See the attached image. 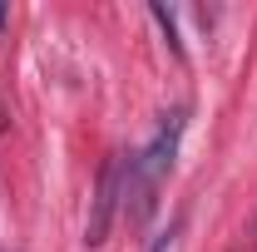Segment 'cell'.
<instances>
[{
    "label": "cell",
    "mask_w": 257,
    "mask_h": 252,
    "mask_svg": "<svg viewBox=\"0 0 257 252\" xmlns=\"http://www.w3.org/2000/svg\"><path fill=\"white\" fill-rule=\"evenodd\" d=\"M178 232H183V218H173L163 232H154V237H149V252H173L178 247Z\"/></svg>",
    "instance_id": "cell-2"
},
{
    "label": "cell",
    "mask_w": 257,
    "mask_h": 252,
    "mask_svg": "<svg viewBox=\"0 0 257 252\" xmlns=\"http://www.w3.org/2000/svg\"><path fill=\"white\" fill-rule=\"evenodd\" d=\"M252 237H257V222H252Z\"/></svg>",
    "instance_id": "cell-4"
},
{
    "label": "cell",
    "mask_w": 257,
    "mask_h": 252,
    "mask_svg": "<svg viewBox=\"0 0 257 252\" xmlns=\"http://www.w3.org/2000/svg\"><path fill=\"white\" fill-rule=\"evenodd\" d=\"M124 168H128V154H109L104 158L94 203H89V222H84V247H99V242L109 237V227H114V213L124 208Z\"/></svg>",
    "instance_id": "cell-1"
},
{
    "label": "cell",
    "mask_w": 257,
    "mask_h": 252,
    "mask_svg": "<svg viewBox=\"0 0 257 252\" xmlns=\"http://www.w3.org/2000/svg\"><path fill=\"white\" fill-rule=\"evenodd\" d=\"M0 25H5V5H0Z\"/></svg>",
    "instance_id": "cell-3"
}]
</instances>
